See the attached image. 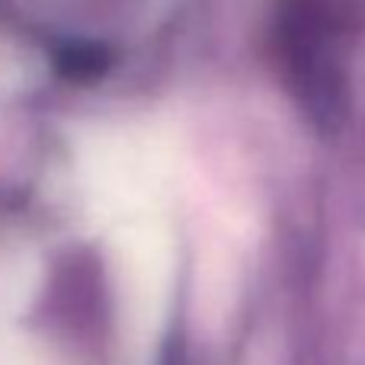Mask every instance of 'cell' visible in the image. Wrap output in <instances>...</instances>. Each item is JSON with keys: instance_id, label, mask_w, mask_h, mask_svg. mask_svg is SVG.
Listing matches in <instances>:
<instances>
[{"instance_id": "6da1fadb", "label": "cell", "mask_w": 365, "mask_h": 365, "mask_svg": "<svg viewBox=\"0 0 365 365\" xmlns=\"http://www.w3.org/2000/svg\"><path fill=\"white\" fill-rule=\"evenodd\" d=\"M343 32V10L334 0H289L282 10V51L295 74L302 100L317 119H330L340 106L343 83L334 42Z\"/></svg>"}]
</instances>
